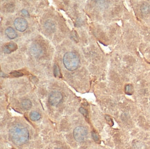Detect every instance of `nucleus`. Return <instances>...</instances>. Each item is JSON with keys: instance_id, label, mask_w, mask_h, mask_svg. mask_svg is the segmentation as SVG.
<instances>
[{"instance_id": "1", "label": "nucleus", "mask_w": 150, "mask_h": 149, "mask_svg": "<svg viewBox=\"0 0 150 149\" xmlns=\"http://www.w3.org/2000/svg\"><path fill=\"white\" fill-rule=\"evenodd\" d=\"M9 135L12 142L17 146L24 144L29 139L28 129L19 125L15 126L10 128Z\"/></svg>"}, {"instance_id": "2", "label": "nucleus", "mask_w": 150, "mask_h": 149, "mask_svg": "<svg viewBox=\"0 0 150 149\" xmlns=\"http://www.w3.org/2000/svg\"><path fill=\"white\" fill-rule=\"evenodd\" d=\"M80 59L79 56L74 52H68L65 54L63 57V63L65 68L70 71H74L78 68Z\"/></svg>"}, {"instance_id": "3", "label": "nucleus", "mask_w": 150, "mask_h": 149, "mask_svg": "<svg viewBox=\"0 0 150 149\" xmlns=\"http://www.w3.org/2000/svg\"><path fill=\"white\" fill-rule=\"evenodd\" d=\"M74 137L78 142H82L85 141L87 137V130L84 126H78L74 130Z\"/></svg>"}, {"instance_id": "4", "label": "nucleus", "mask_w": 150, "mask_h": 149, "mask_svg": "<svg viewBox=\"0 0 150 149\" xmlns=\"http://www.w3.org/2000/svg\"><path fill=\"white\" fill-rule=\"evenodd\" d=\"M63 99V96L59 91H53L49 94V102L51 106H58L62 102Z\"/></svg>"}, {"instance_id": "5", "label": "nucleus", "mask_w": 150, "mask_h": 149, "mask_svg": "<svg viewBox=\"0 0 150 149\" xmlns=\"http://www.w3.org/2000/svg\"><path fill=\"white\" fill-rule=\"evenodd\" d=\"M14 26L18 31L24 32L28 28V23L25 19L21 17H18L15 19Z\"/></svg>"}, {"instance_id": "6", "label": "nucleus", "mask_w": 150, "mask_h": 149, "mask_svg": "<svg viewBox=\"0 0 150 149\" xmlns=\"http://www.w3.org/2000/svg\"><path fill=\"white\" fill-rule=\"evenodd\" d=\"M30 53L33 57L35 58H40L43 54V48L38 43H33L30 47Z\"/></svg>"}, {"instance_id": "7", "label": "nucleus", "mask_w": 150, "mask_h": 149, "mask_svg": "<svg viewBox=\"0 0 150 149\" xmlns=\"http://www.w3.org/2000/svg\"><path fill=\"white\" fill-rule=\"evenodd\" d=\"M17 49V46L16 45V43L10 42L9 43H7L6 46L3 47V52H4L5 53L9 54V53H10L11 52L16 50Z\"/></svg>"}, {"instance_id": "8", "label": "nucleus", "mask_w": 150, "mask_h": 149, "mask_svg": "<svg viewBox=\"0 0 150 149\" xmlns=\"http://www.w3.org/2000/svg\"><path fill=\"white\" fill-rule=\"evenodd\" d=\"M5 33H6V36L8 37L9 39H15V38L17 37V33L15 31V30L11 27H8L5 30Z\"/></svg>"}, {"instance_id": "9", "label": "nucleus", "mask_w": 150, "mask_h": 149, "mask_svg": "<svg viewBox=\"0 0 150 149\" xmlns=\"http://www.w3.org/2000/svg\"><path fill=\"white\" fill-rule=\"evenodd\" d=\"M44 27L49 32H53L55 29H56V25H55L54 22L51 20H48L47 21H46L44 23Z\"/></svg>"}, {"instance_id": "10", "label": "nucleus", "mask_w": 150, "mask_h": 149, "mask_svg": "<svg viewBox=\"0 0 150 149\" xmlns=\"http://www.w3.org/2000/svg\"><path fill=\"white\" fill-rule=\"evenodd\" d=\"M21 106L24 110H29L32 106V103L29 99H23L21 102Z\"/></svg>"}, {"instance_id": "11", "label": "nucleus", "mask_w": 150, "mask_h": 149, "mask_svg": "<svg viewBox=\"0 0 150 149\" xmlns=\"http://www.w3.org/2000/svg\"><path fill=\"white\" fill-rule=\"evenodd\" d=\"M140 10H141L142 13L143 14H148L150 12V6L147 3H142Z\"/></svg>"}, {"instance_id": "12", "label": "nucleus", "mask_w": 150, "mask_h": 149, "mask_svg": "<svg viewBox=\"0 0 150 149\" xmlns=\"http://www.w3.org/2000/svg\"><path fill=\"white\" fill-rule=\"evenodd\" d=\"M30 118L33 121H38L41 118V115L37 111H33L30 113Z\"/></svg>"}, {"instance_id": "13", "label": "nucleus", "mask_w": 150, "mask_h": 149, "mask_svg": "<svg viewBox=\"0 0 150 149\" xmlns=\"http://www.w3.org/2000/svg\"><path fill=\"white\" fill-rule=\"evenodd\" d=\"M125 92L126 94H127V95H132L133 92V86L131 84H127L125 86Z\"/></svg>"}, {"instance_id": "14", "label": "nucleus", "mask_w": 150, "mask_h": 149, "mask_svg": "<svg viewBox=\"0 0 150 149\" xmlns=\"http://www.w3.org/2000/svg\"><path fill=\"white\" fill-rule=\"evenodd\" d=\"M54 75L56 77H62L61 72H60V69L58 65L54 66Z\"/></svg>"}, {"instance_id": "15", "label": "nucleus", "mask_w": 150, "mask_h": 149, "mask_svg": "<svg viewBox=\"0 0 150 149\" xmlns=\"http://www.w3.org/2000/svg\"><path fill=\"white\" fill-rule=\"evenodd\" d=\"M91 135H92L93 139H94L95 141L97 142V141H98V140H99V136L98 135V134H97L94 130H93V131L91 132Z\"/></svg>"}, {"instance_id": "16", "label": "nucleus", "mask_w": 150, "mask_h": 149, "mask_svg": "<svg viewBox=\"0 0 150 149\" xmlns=\"http://www.w3.org/2000/svg\"><path fill=\"white\" fill-rule=\"evenodd\" d=\"M79 111L81 114H82L84 116H85V117H87V110H86L85 108H84L83 107H80V108H79Z\"/></svg>"}, {"instance_id": "17", "label": "nucleus", "mask_w": 150, "mask_h": 149, "mask_svg": "<svg viewBox=\"0 0 150 149\" xmlns=\"http://www.w3.org/2000/svg\"><path fill=\"white\" fill-rule=\"evenodd\" d=\"M11 74L14 77H21V76H23V73L20 72H17V71H13L11 72Z\"/></svg>"}, {"instance_id": "18", "label": "nucleus", "mask_w": 150, "mask_h": 149, "mask_svg": "<svg viewBox=\"0 0 150 149\" xmlns=\"http://www.w3.org/2000/svg\"><path fill=\"white\" fill-rule=\"evenodd\" d=\"M105 118H106V119H107V121H108V123H109V124L111 125V126H113V123L112 119H111V118L109 117V116H108V115H106L105 116Z\"/></svg>"}, {"instance_id": "19", "label": "nucleus", "mask_w": 150, "mask_h": 149, "mask_svg": "<svg viewBox=\"0 0 150 149\" xmlns=\"http://www.w3.org/2000/svg\"><path fill=\"white\" fill-rule=\"evenodd\" d=\"M22 14L24 16H26V17H29L28 12L27 11L26 9H22Z\"/></svg>"}, {"instance_id": "20", "label": "nucleus", "mask_w": 150, "mask_h": 149, "mask_svg": "<svg viewBox=\"0 0 150 149\" xmlns=\"http://www.w3.org/2000/svg\"><path fill=\"white\" fill-rule=\"evenodd\" d=\"M57 149H61V148H57Z\"/></svg>"}]
</instances>
